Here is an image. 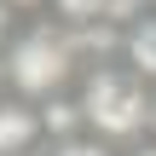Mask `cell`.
I'll return each mask as SVG.
<instances>
[{"instance_id":"6da1fadb","label":"cell","mask_w":156,"mask_h":156,"mask_svg":"<svg viewBox=\"0 0 156 156\" xmlns=\"http://www.w3.org/2000/svg\"><path fill=\"white\" fill-rule=\"evenodd\" d=\"M81 116H87V127H93V139H116V145H127V139H139L145 133V122H151V87L139 81V75H127L122 64H98L87 81H81Z\"/></svg>"},{"instance_id":"7a4b0ae2","label":"cell","mask_w":156,"mask_h":156,"mask_svg":"<svg viewBox=\"0 0 156 156\" xmlns=\"http://www.w3.org/2000/svg\"><path fill=\"white\" fill-rule=\"evenodd\" d=\"M75 75V41L64 23H35L23 35H12L6 46V81L23 93V98H58Z\"/></svg>"},{"instance_id":"3957f363","label":"cell","mask_w":156,"mask_h":156,"mask_svg":"<svg viewBox=\"0 0 156 156\" xmlns=\"http://www.w3.org/2000/svg\"><path fill=\"white\" fill-rule=\"evenodd\" d=\"M122 69L139 75L145 87H156V12L122 23Z\"/></svg>"},{"instance_id":"277c9868","label":"cell","mask_w":156,"mask_h":156,"mask_svg":"<svg viewBox=\"0 0 156 156\" xmlns=\"http://www.w3.org/2000/svg\"><path fill=\"white\" fill-rule=\"evenodd\" d=\"M41 139V110H29V98H0V156H23Z\"/></svg>"},{"instance_id":"5b68a950","label":"cell","mask_w":156,"mask_h":156,"mask_svg":"<svg viewBox=\"0 0 156 156\" xmlns=\"http://www.w3.org/2000/svg\"><path fill=\"white\" fill-rule=\"evenodd\" d=\"M75 127H87L81 98H75V93H58V98H46V104H41V133H52L58 145H69V139H75Z\"/></svg>"},{"instance_id":"8992f818","label":"cell","mask_w":156,"mask_h":156,"mask_svg":"<svg viewBox=\"0 0 156 156\" xmlns=\"http://www.w3.org/2000/svg\"><path fill=\"white\" fill-rule=\"evenodd\" d=\"M52 156H110V145L104 139H69V145H58Z\"/></svg>"},{"instance_id":"52a82bcc","label":"cell","mask_w":156,"mask_h":156,"mask_svg":"<svg viewBox=\"0 0 156 156\" xmlns=\"http://www.w3.org/2000/svg\"><path fill=\"white\" fill-rule=\"evenodd\" d=\"M6 35H12V6L0 0V46H6Z\"/></svg>"},{"instance_id":"ba28073f","label":"cell","mask_w":156,"mask_h":156,"mask_svg":"<svg viewBox=\"0 0 156 156\" xmlns=\"http://www.w3.org/2000/svg\"><path fill=\"white\" fill-rule=\"evenodd\" d=\"M12 12H23V6H52V0H6Z\"/></svg>"},{"instance_id":"9c48e42d","label":"cell","mask_w":156,"mask_h":156,"mask_svg":"<svg viewBox=\"0 0 156 156\" xmlns=\"http://www.w3.org/2000/svg\"><path fill=\"white\" fill-rule=\"evenodd\" d=\"M127 156H156V145H133V151H127Z\"/></svg>"},{"instance_id":"30bf717a","label":"cell","mask_w":156,"mask_h":156,"mask_svg":"<svg viewBox=\"0 0 156 156\" xmlns=\"http://www.w3.org/2000/svg\"><path fill=\"white\" fill-rule=\"evenodd\" d=\"M0 81H6V58H0Z\"/></svg>"}]
</instances>
